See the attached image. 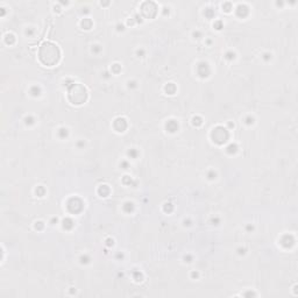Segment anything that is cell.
Instances as JSON below:
<instances>
[{
  "label": "cell",
  "mask_w": 298,
  "mask_h": 298,
  "mask_svg": "<svg viewBox=\"0 0 298 298\" xmlns=\"http://www.w3.org/2000/svg\"><path fill=\"white\" fill-rule=\"evenodd\" d=\"M40 57H41V59L46 64H54L58 59L57 48L50 44L45 45L41 49V52H40Z\"/></svg>",
  "instance_id": "1"
}]
</instances>
